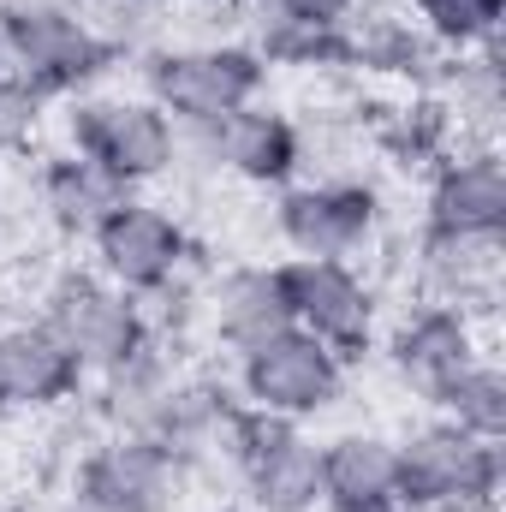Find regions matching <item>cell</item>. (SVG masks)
Instances as JSON below:
<instances>
[{
	"label": "cell",
	"mask_w": 506,
	"mask_h": 512,
	"mask_svg": "<svg viewBox=\"0 0 506 512\" xmlns=\"http://www.w3.org/2000/svg\"><path fill=\"white\" fill-rule=\"evenodd\" d=\"M120 54L96 36L78 0H0V72L30 84L42 102L96 84Z\"/></svg>",
	"instance_id": "6da1fadb"
},
{
	"label": "cell",
	"mask_w": 506,
	"mask_h": 512,
	"mask_svg": "<svg viewBox=\"0 0 506 512\" xmlns=\"http://www.w3.org/2000/svg\"><path fill=\"white\" fill-rule=\"evenodd\" d=\"M393 501L405 512H495L501 507V441H477L465 429L423 423L399 441Z\"/></svg>",
	"instance_id": "7a4b0ae2"
},
{
	"label": "cell",
	"mask_w": 506,
	"mask_h": 512,
	"mask_svg": "<svg viewBox=\"0 0 506 512\" xmlns=\"http://www.w3.org/2000/svg\"><path fill=\"white\" fill-rule=\"evenodd\" d=\"M66 143H72V155L96 161L126 191L167 179L173 161H179V149H185L179 143V126L149 96H114V90L78 96L66 108Z\"/></svg>",
	"instance_id": "3957f363"
},
{
	"label": "cell",
	"mask_w": 506,
	"mask_h": 512,
	"mask_svg": "<svg viewBox=\"0 0 506 512\" xmlns=\"http://www.w3.org/2000/svg\"><path fill=\"white\" fill-rule=\"evenodd\" d=\"M268 66L251 42H197V48H149L143 54V96L179 131L209 126L233 108L256 102Z\"/></svg>",
	"instance_id": "277c9868"
},
{
	"label": "cell",
	"mask_w": 506,
	"mask_h": 512,
	"mask_svg": "<svg viewBox=\"0 0 506 512\" xmlns=\"http://www.w3.org/2000/svg\"><path fill=\"white\" fill-rule=\"evenodd\" d=\"M221 453L256 512H322V441H310L298 423L239 399L221 429Z\"/></svg>",
	"instance_id": "5b68a950"
},
{
	"label": "cell",
	"mask_w": 506,
	"mask_h": 512,
	"mask_svg": "<svg viewBox=\"0 0 506 512\" xmlns=\"http://www.w3.org/2000/svg\"><path fill=\"white\" fill-rule=\"evenodd\" d=\"M42 328H54L66 340V352L84 364V376H102L114 370L126 352H137L155 328H149V310L143 298L120 292L108 274L96 268H60L42 292Z\"/></svg>",
	"instance_id": "8992f818"
},
{
	"label": "cell",
	"mask_w": 506,
	"mask_h": 512,
	"mask_svg": "<svg viewBox=\"0 0 506 512\" xmlns=\"http://www.w3.org/2000/svg\"><path fill=\"white\" fill-rule=\"evenodd\" d=\"M191 459L155 435L114 429L72 465V495L90 512H173L185 501Z\"/></svg>",
	"instance_id": "52a82bcc"
},
{
	"label": "cell",
	"mask_w": 506,
	"mask_h": 512,
	"mask_svg": "<svg viewBox=\"0 0 506 512\" xmlns=\"http://www.w3.org/2000/svg\"><path fill=\"white\" fill-rule=\"evenodd\" d=\"M340 393H346V358L310 340L304 328H286L239 358V399L268 417L304 423V417L334 411Z\"/></svg>",
	"instance_id": "ba28073f"
},
{
	"label": "cell",
	"mask_w": 506,
	"mask_h": 512,
	"mask_svg": "<svg viewBox=\"0 0 506 512\" xmlns=\"http://www.w3.org/2000/svg\"><path fill=\"white\" fill-rule=\"evenodd\" d=\"M280 286H286L292 328H304L310 340H322L346 364L376 346V292H370V280L352 262H334V256H286L280 262Z\"/></svg>",
	"instance_id": "9c48e42d"
},
{
	"label": "cell",
	"mask_w": 506,
	"mask_h": 512,
	"mask_svg": "<svg viewBox=\"0 0 506 512\" xmlns=\"http://www.w3.org/2000/svg\"><path fill=\"white\" fill-rule=\"evenodd\" d=\"M90 245H96V274H108L131 298H155V292L179 286L185 262H191L185 221L143 197H126L120 209H108V221L90 233Z\"/></svg>",
	"instance_id": "30bf717a"
},
{
	"label": "cell",
	"mask_w": 506,
	"mask_h": 512,
	"mask_svg": "<svg viewBox=\"0 0 506 512\" xmlns=\"http://www.w3.org/2000/svg\"><path fill=\"white\" fill-rule=\"evenodd\" d=\"M381 203L358 179H310V185H280L274 203V233L292 256H334L352 262L376 245Z\"/></svg>",
	"instance_id": "8fae6325"
},
{
	"label": "cell",
	"mask_w": 506,
	"mask_h": 512,
	"mask_svg": "<svg viewBox=\"0 0 506 512\" xmlns=\"http://www.w3.org/2000/svg\"><path fill=\"white\" fill-rule=\"evenodd\" d=\"M179 143H191L209 167H221L245 185H292V173L304 161V131L280 108H262V102H245L209 126L179 131Z\"/></svg>",
	"instance_id": "7c38bea8"
},
{
	"label": "cell",
	"mask_w": 506,
	"mask_h": 512,
	"mask_svg": "<svg viewBox=\"0 0 506 512\" xmlns=\"http://www.w3.org/2000/svg\"><path fill=\"white\" fill-rule=\"evenodd\" d=\"M423 227H435V233H506V161L495 143H459L429 167Z\"/></svg>",
	"instance_id": "4fadbf2b"
},
{
	"label": "cell",
	"mask_w": 506,
	"mask_h": 512,
	"mask_svg": "<svg viewBox=\"0 0 506 512\" xmlns=\"http://www.w3.org/2000/svg\"><path fill=\"white\" fill-rule=\"evenodd\" d=\"M483 358V340H477V322L465 310H447V304H417L399 316L393 340H387V364L393 376L411 387L417 399L435 405V393L453 382L459 370H471Z\"/></svg>",
	"instance_id": "5bb4252c"
},
{
	"label": "cell",
	"mask_w": 506,
	"mask_h": 512,
	"mask_svg": "<svg viewBox=\"0 0 506 512\" xmlns=\"http://www.w3.org/2000/svg\"><path fill=\"white\" fill-rule=\"evenodd\" d=\"M501 256L506 233H435V227H423L417 274H423L429 304L465 310L477 322L483 310L501 304Z\"/></svg>",
	"instance_id": "9a60e30c"
},
{
	"label": "cell",
	"mask_w": 506,
	"mask_h": 512,
	"mask_svg": "<svg viewBox=\"0 0 506 512\" xmlns=\"http://www.w3.org/2000/svg\"><path fill=\"white\" fill-rule=\"evenodd\" d=\"M203 316H209V334H215L233 358L256 352V346L274 340V334H286V328H292V310H286L280 262H239V268H227V274L209 286Z\"/></svg>",
	"instance_id": "2e32d148"
},
{
	"label": "cell",
	"mask_w": 506,
	"mask_h": 512,
	"mask_svg": "<svg viewBox=\"0 0 506 512\" xmlns=\"http://www.w3.org/2000/svg\"><path fill=\"white\" fill-rule=\"evenodd\" d=\"M0 376H6L12 411H54V405L84 393V364L42 322H18L0 334Z\"/></svg>",
	"instance_id": "e0dca14e"
},
{
	"label": "cell",
	"mask_w": 506,
	"mask_h": 512,
	"mask_svg": "<svg viewBox=\"0 0 506 512\" xmlns=\"http://www.w3.org/2000/svg\"><path fill=\"white\" fill-rule=\"evenodd\" d=\"M131 191L120 179H108L96 161H84V155H54L42 173H36V203H42V215L66 233V239H90L102 221H108V209H120Z\"/></svg>",
	"instance_id": "ac0fdd59"
},
{
	"label": "cell",
	"mask_w": 506,
	"mask_h": 512,
	"mask_svg": "<svg viewBox=\"0 0 506 512\" xmlns=\"http://www.w3.org/2000/svg\"><path fill=\"white\" fill-rule=\"evenodd\" d=\"M173 382H179V358H173L167 334H149L114 370H102V417L126 435H149V423H155Z\"/></svg>",
	"instance_id": "d6986e66"
},
{
	"label": "cell",
	"mask_w": 506,
	"mask_h": 512,
	"mask_svg": "<svg viewBox=\"0 0 506 512\" xmlns=\"http://www.w3.org/2000/svg\"><path fill=\"white\" fill-rule=\"evenodd\" d=\"M399 441L381 429H346L322 441V507L328 501H393Z\"/></svg>",
	"instance_id": "ffe728a7"
},
{
	"label": "cell",
	"mask_w": 506,
	"mask_h": 512,
	"mask_svg": "<svg viewBox=\"0 0 506 512\" xmlns=\"http://www.w3.org/2000/svg\"><path fill=\"white\" fill-rule=\"evenodd\" d=\"M233 411H239V399H233L227 382H215V376H179V382L167 387V399H161L149 435L167 441L173 453H185V459L197 465L209 447H221V429H227Z\"/></svg>",
	"instance_id": "44dd1931"
},
{
	"label": "cell",
	"mask_w": 506,
	"mask_h": 512,
	"mask_svg": "<svg viewBox=\"0 0 506 512\" xmlns=\"http://www.w3.org/2000/svg\"><path fill=\"white\" fill-rule=\"evenodd\" d=\"M346 66H370V72H399V78H441V48L411 24V18H387V12H352L346 18Z\"/></svg>",
	"instance_id": "7402d4cb"
},
{
	"label": "cell",
	"mask_w": 506,
	"mask_h": 512,
	"mask_svg": "<svg viewBox=\"0 0 506 512\" xmlns=\"http://www.w3.org/2000/svg\"><path fill=\"white\" fill-rule=\"evenodd\" d=\"M251 54L262 66H346V24H298L274 6H251Z\"/></svg>",
	"instance_id": "603a6c76"
},
{
	"label": "cell",
	"mask_w": 506,
	"mask_h": 512,
	"mask_svg": "<svg viewBox=\"0 0 506 512\" xmlns=\"http://www.w3.org/2000/svg\"><path fill=\"white\" fill-rule=\"evenodd\" d=\"M435 411L477 441H506V370L495 358H477L435 393Z\"/></svg>",
	"instance_id": "cb8c5ba5"
},
{
	"label": "cell",
	"mask_w": 506,
	"mask_h": 512,
	"mask_svg": "<svg viewBox=\"0 0 506 512\" xmlns=\"http://www.w3.org/2000/svg\"><path fill=\"white\" fill-rule=\"evenodd\" d=\"M376 143L393 167H435V161L453 149V114H447L435 96L405 102V108H393V114L381 120ZM459 143H465V137H459Z\"/></svg>",
	"instance_id": "d4e9b609"
},
{
	"label": "cell",
	"mask_w": 506,
	"mask_h": 512,
	"mask_svg": "<svg viewBox=\"0 0 506 512\" xmlns=\"http://www.w3.org/2000/svg\"><path fill=\"white\" fill-rule=\"evenodd\" d=\"M506 0H411V24L441 54H471L501 36Z\"/></svg>",
	"instance_id": "484cf974"
},
{
	"label": "cell",
	"mask_w": 506,
	"mask_h": 512,
	"mask_svg": "<svg viewBox=\"0 0 506 512\" xmlns=\"http://www.w3.org/2000/svg\"><path fill=\"white\" fill-rule=\"evenodd\" d=\"M36 120H42V96L12 72H0V155H18L36 137Z\"/></svg>",
	"instance_id": "4316f807"
},
{
	"label": "cell",
	"mask_w": 506,
	"mask_h": 512,
	"mask_svg": "<svg viewBox=\"0 0 506 512\" xmlns=\"http://www.w3.org/2000/svg\"><path fill=\"white\" fill-rule=\"evenodd\" d=\"M256 6H274V12H286V18H298V24H322V30H340L364 0H256Z\"/></svg>",
	"instance_id": "83f0119b"
},
{
	"label": "cell",
	"mask_w": 506,
	"mask_h": 512,
	"mask_svg": "<svg viewBox=\"0 0 506 512\" xmlns=\"http://www.w3.org/2000/svg\"><path fill=\"white\" fill-rule=\"evenodd\" d=\"M322 512H405L399 501H328Z\"/></svg>",
	"instance_id": "f1b7e54d"
},
{
	"label": "cell",
	"mask_w": 506,
	"mask_h": 512,
	"mask_svg": "<svg viewBox=\"0 0 506 512\" xmlns=\"http://www.w3.org/2000/svg\"><path fill=\"white\" fill-rule=\"evenodd\" d=\"M42 512H90V507H84V501H78V495L66 489V495H54V501H48V507H42Z\"/></svg>",
	"instance_id": "f546056e"
},
{
	"label": "cell",
	"mask_w": 506,
	"mask_h": 512,
	"mask_svg": "<svg viewBox=\"0 0 506 512\" xmlns=\"http://www.w3.org/2000/svg\"><path fill=\"white\" fill-rule=\"evenodd\" d=\"M6 411H12V405H6V376H0V417H6Z\"/></svg>",
	"instance_id": "4dcf8cb0"
},
{
	"label": "cell",
	"mask_w": 506,
	"mask_h": 512,
	"mask_svg": "<svg viewBox=\"0 0 506 512\" xmlns=\"http://www.w3.org/2000/svg\"><path fill=\"white\" fill-rule=\"evenodd\" d=\"M221 6H239V12H251L256 0H221Z\"/></svg>",
	"instance_id": "1f68e13d"
},
{
	"label": "cell",
	"mask_w": 506,
	"mask_h": 512,
	"mask_svg": "<svg viewBox=\"0 0 506 512\" xmlns=\"http://www.w3.org/2000/svg\"><path fill=\"white\" fill-rule=\"evenodd\" d=\"M131 6H167V0H131Z\"/></svg>",
	"instance_id": "d6a6232c"
},
{
	"label": "cell",
	"mask_w": 506,
	"mask_h": 512,
	"mask_svg": "<svg viewBox=\"0 0 506 512\" xmlns=\"http://www.w3.org/2000/svg\"><path fill=\"white\" fill-rule=\"evenodd\" d=\"M203 512H239V507H203Z\"/></svg>",
	"instance_id": "836d02e7"
}]
</instances>
